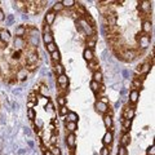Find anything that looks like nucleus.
Segmentation results:
<instances>
[{
    "mask_svg": "<svg viewBox=\"0 0 155 155\" xmlns=\"http://www.w3.org/2000/svg\"><path fill=\"white\" fill-rule=\"evenodd\" d=\"M104 123H105V125H106V128H109V129L113 128V118H111V116L105 115V116H104Z\"/></svg>",
    "mask_w": 155,
    "mask_h": 155,
    "instance_id": "26",
    "label": "nucleus"
},
{
    "mask_svg": "<svg viewBox=\"0 0 155 155\" xmlns=\"http://www.w3.org/2000/svg\"><path fill=\"white\" fill-rule=\"evenodd\" d=\"M54 71L57 72L58 75H62V74H64V66H62L60 62H58V64L54 65Z\"/></svg>",
    "mask_w": 155,
    "mask_h": 155,
    "instance_id": "36",
    "label": "nucleus"
},
{
    "mask_svg": "<svg viewBox=\"0 0 155 155\" xmlns=\"http://www.w3.org/2000/svg\"><path fill=\"white\" fill-rule=\"evenodd\" d=\"M102 141H104L105 145H111V142H113V133H111V132H106Z\"/></svg>",
    "mask_w": 155,
    "mask_h": 155,
    "instance_id": "25",
    "label": "nucleus"
},
{
    "mask_svg": "<svg viewBox=\"0 0 155 155\" xmlns=\"http://www.w3.org/2000/svg\"><path fill=\"white\" fill-rule=\"evenodd\" d=\"M45 109H47L48 111H53V110H54V106H53L52 102H48V104L45 105Z\"/></svg>",
    "mask_w": 155,
    "mask_h": 155,
    "instance_id": "47",
    "label": "nucleus"
},
{
    "mask_svg": "<svg viewBox=\"0 0 155 155\" xmlns=\"http://www.w3.org/2000/svg\"><path fill=\"white\" fill-rule=\"evenodd\" d=\"M69 114V109L66 107V106H62V107H60V115H67Z\"/></svg>",
    "mask_w": 155,
    "mask_h": 155,
    "instance_id": "44",
    "label": "nucleus"
},
{
    "mask_svg": "<svg viewBox=\"0 0 155 155\" xmlns=\"http://www.w3.org/2000/svg\"><path fill=\"white\" fill-rule=\"evenodd\" d=\"M118 155H128V151H127V147H124L120 145L119 149H118Z\"/></svg>",
    "mask_w": 155,
    "mask_h": 155,
    "instance_id": "40",
    "label": "nucleus"
},
{
    "mask_svg": "<svg viewBox=\"0 0 155 155\" xmlns=\"http://www.w3.org/2000/svg\"><path fill=\"white\" fill-rule=\"evenodd\" d=\"M75 8H76V12H78V16H85V13H87V11H85V8H84V5H81V4H75Z\"/></svg>",
    "mask_w": 155,
    "mask_h": 155,
    "instance_id": "24",
    "label": "nucleus"
},
{
    "mask_svg": "<svg viewBox=\"0 0 155 155\" xmlns=\"http://www.w3.org/2000/svg\"><path fill=\"white\" fill-rule=\"evenodd\" d=\"M4 19H5V14H4V12L0 9V22H3Z\"/></svg>",
    "mask_w": 155,
    "mask_h": 155,
    "instance_id": "50",
    "label": "nucleus"
},
{
    "mask_svg": "<svg viewBox=\"0 0 155 155\" xmlns=\"http://www.w3.org/2000/svg\"><path fill=\"white\" fill-rule=\"evenodd\" d=\"M151 30H153V23L150 21H143V23H142V31L145 34H150V32H151Z\"/></svg>",
    "mask_w": 155,
    "mask_h": 155,
    "instance_id": "15",
    "label": "nucleus"
},
{
    "mask_svg": "<svg viewBox=\"0 0 155 155\" xmlns=\"http://www.w3.org/2000/svg\"><path fill=\"white\" fill-rule=\"evenodd\" d=\"M100 85H101V84H98V83H96V81H93V80H92V81H91V84H89V87H91V89H92V91H93V92H94V93H97V92H98V91H100Z\"/></svg>",
    "mask_w": 155,
    "mask_h": 155,
    "instance_id": "35",
    "label": "nucleus"
},
{
    "mask_svg": "<svg viewBox=\"0 0 155 155\" xmlns=\"http://www.w3.org/2000/svg\"><path fill=\"white\" fill-rule=\"evenodd\" d=\"M129 143H130V134H129V133H125V134H123L122 141H120V145L125 147V146H128Z\"/></svg>",
    "mask_w": 155,
    "mask_h": 155,
    "instance_id": "20",
    "label": "nucleus"
},
{
    "mask_svg": "<svg viewBox=\"0 0 155 155\" xmlns=\"http://www.w3.org/2000/svg\"><path fill=\"white\" fill-rule=\"evenodd\" d=\"M43 40H44L45 45H47V44H49V43H52V41H53V35H52V32H49V34H44V35H43Z\"/></svg>",
    "mask_w": 155,
    "mask_h": 155,
    "instance_id": "28",
    "label": "nucleus"
},
{
    "mask_svg": "<svg viewBox=\"0 0 155 155\" xmlns=\"http://www.w3.org/2000/svg\"><path fill=\"white\" fill-rule=\"evenodd\" d=\"M118 56L122 58V60H124V61H133L134 58L137 57V52L133 51V49H125V51H123Z\"/></svg>",
    "mask_w": 155,
    "mask_h": 155,
    "instance_id": "2",
    "label": "nucleus"
},
{
    "mask_svg": "<svg viewBox=\"0 0 155 155\" xmlns=\"http://www.w3.org/2000/svg\"><path fill=\"white\" fill-rule=\"evenodd\" d=\"M83 57H84V60H85L87 62H91V61L94 58L93 51H91V49H88V48H85L84 52H83Z\"/></svg>",
    "mask_w": 155,
    "mask_h": 155,
    "instance_id": "11",
    "label": "nucleus"
},
{
    "mask_svg": "<svg viewBox=\"0 0 155 155\" xmlns=\"http://www.w3.org/2000/svg\"><path fill=\"white\" fill-rule=\"evenodd\" d=\"M78 22H79L80 28H81V30H83L88 36H93L94 34H96V28H94V27H92L91 25H88V23L84 21V18H83V17H80L79 19H78Z\"/></svg>",
    "mask_w": 155,
    "mask_h": 155,
    "instance_id": "1",
    "label": "nucleus"
},
{
    "mask_svg": "<svg viewBox=\"0 0 155 155\" xmlns=\"http://www.w3.org/2000/svg\"><path fill=\"white\" fill-rule=\"evenodd\" d=\"M45 48H47V51L49 52V53H53V52L57 51V45H56L54 41H52V43H49V44H47Z\"/></svg>",
    "mask_w": 155,
    "mask_h": 155,
    "instance_id": "32",
    "label": "nucleus"
},
{
    "mask_svg": "<svg viewBox=\"0 0 155 155\" xmlns=\"http://www.w3.org/2000/svg\"><path fill=\"white\" fill-rule=\"evenodd\" d=\"M130 124H132V120L130 119H123V129L124 130H127L130 127Z\"/></svg>",
    "mask_w": 155,
    "mask_h": 155,
    "instance_id": "39",
    "label": "nucleus"
},
{
    "mask_svg": "<svg viewBox=\"0 0 155 155\" xmlns=\"http://www.w3.org/2000/svg\"><path fill=\"white\" fill-rule=\"evenodd\" d=\"M38 92L40 93V96L49 98V91H48V87H47V85H40V88H39Z\"/></svg>",
    "mask_w": 155,
    "mask_h": 155,
    "instance_id": "22",
    "label": "nucleus"
},
{
    "mask_svg": "<svg viewBox=\"0 0 155 155\" xmlns=\"http://www.w3.org/2000/svg\"><path fill=\"white\" fill-rule=\"evenodd\" d=\"M36 61H38V54L35 52H31L30 54L27 56V65H34V64H36Z\"/></svg>",
    "mask_w": 155,
    "mask_h": 155,
    "instance_id": "16",
    "label": "nucleus"
},
{
    "mask_svg": "<svg viewBox=\"0 0 155 155\" xmlns=\"http://www.w3.org/2000/svg\"><path fill=\"white\" fill-rule=\"evenodd\" d=\"M51 142H52V143H56V142H57V136L52 134V137H51Z\"/></svg>",
    "mask_w": 155,
    "mask_h": 155,
    "instance_id": "53",
    "label": "nucleus"
},
{
    "mask_svg": "<svg viewBox=\"0 0 155 155\" xmlns=\"http://www.w3.org/2000/svg\"><path fill=\"white\" fill-rule=\"evenodd\" d=\"M150 69H151V66H150V64H149V62H146V64L141 65V69H140V74H142L143 76H146V75L149 74Z\"/></svg>",
    "mask_w": 155,
    "mask_h": 155,
    "instance_id": "19",
    "label": "nucleus"
},
{
    "mask_svg": "<svg viewBox=\"0 0 155 155\" xmlns=\"http://www.w3.org/2000/svg\"><path fill=\"white\" fill-rule=\"evenodd\" d=\"M25 34H26V28L23 26H17L16 28H14V35H16L17 38H22Z\"/></svg>",
    "mask_w": 155,
    "mask_h": 155,
    "instance_id": "17",
    "label": "nucleus"
},
{
    "mask_svg": "<svg viewBox=\"0 0 155 155\" xmlns=\"http://www.w3.org/2000/svg\"><path fill=\"white\" fill-rule=\"evenodd\" d=\"M26 76H27V70L25 69V67H21V69H18L16 71V78L18 80H23Z\"/></svg>",
    "mask_w": 155,
    "mask_h": 155,
    "instance_id": "10",
    "label": "nucleus"
},
{
    "mask_svg": "<svg viewBox=\"0 0 155 155\" xmlns=\"http://www.w3.org/2000/svg\"><path fill=\"white\" fill-rule=\"evenodd\" d=\"M9 40H11V32L8 30H5V28H2V30H0V41H3L7 44Z\"/></svg>",
    "mask_w": 155,
    "mask_h": 155,
    "instance_id": "4",
    "label": "nucleus"
},
{
    "mask_svg": "<svg viewBox=\"0 0 155 155\" xmlns=\"http://www.w3.org/2000/svg\"><path fill=\"white\" fill-rule=\"evenodd\" d=\"M35 125H36V129H41V127H43V122L40 119H35Z\"/></svg>",
    "mask_w": 155,
    "mask_h": 155,
    "instance_id": "46",
    "label": "nucleus"
},
{
    "mask_svg": "<svg viewBox=\"0 0 155 155\" xmlns=\"http://www.w3.org/2000/svg\"><path fill=\"white\" fill-rule=\"evenodd\" d=\"M102 80H104L102 72H101V71L93 72V81H96V83H98V84H102Z\"/></svg>",
    "mask_w": 155,
    "mask_h": 155,
    "instance_id": "18",
    "label": "nucleus"
},
{
    "mask_svg": "<svg viewBox=\"0 0 155 155\" xmlns=\"http://www.w3.org/2000/svg\"><path fill=\"white\" fill-rule=\"evenodd\" d=\"M132 87L134 89H137V88H141L142 87V80H138L137 78H136V79L133 80V83H132Z\"/></svg>",
    "mask_w": 155,
    "mask_h": 155,
    "instance_id": "37",
    "label": "nucleus"
},
{
    "mask_svg": "<svg viewBox=\"0 0 155 155\" xmlns=\"http://www.w3.org/2000/svg\"><path fill=\"white\" fill-rule=\"evenodd\" d=\"M51 57H52V60L54 61V64H58L60 60H61V54H60V52H58V51L51 53Z\"/></svg>",
    "mask_w": 155,
    "mask_h": 155,
    "instance_id": "30",
    "label": "nucleus"
},
{
    "mask_svg": "<svg viewBox=\"0 0 155 155\" xmlns=\"http://www.w3.org/2000/svg\"><path fill=\"white\" fill-rule=\"evenodd\" d=\"M57 102H58V105L61 106H65L66 105V97L65 96H58V98H57Z\"/></svg>",
    "mask_w": 155,
    "mask_h": 155,
    "instance_id": "38",
    "label": "nucleus"
},
{
    "mask_svg": "<svg viewBox=\"0 0 155 155\" xmlns=\"http://www.w3.org/2000/svg\"><path fill=\"white\" fill-rule=\"evenodd\" d=\"M13 47L16 48L17 51H21L23 47H25V40H23V38H17L13 40Z\"/></svg>",
    "mask_w": 155,
    "mask_h": 155,
    "instance_id": "7",
    "label": "nucleus"
},
{
    "mask_svg": "<svg viewBox=\"0 0 155 155\" xmlns=\"http://www.w3.org/2000/svg\"><path fill=\"white\" fill-rule=\"evenodd\" d=\"M140 7L138 9L140 11H142L145 13H149L150 12V9H151V5H150V2H140Z\"/></svg>",
    "mask_w": 155,
    "mask_h": 155,
    "instance_id": "12",
    "label": "nucleus"
},
{
    "mask_svg": "<svg viewBox=\"0 0 155 155\" xmlns=\"http://www.w3.org/2000/svg\"><path fill=\"white\" fill-rule=\"evenodd\" d=\"M35 67H36V65H27V67H26V70H30V71H34V70H35Z\"/></svg>",
    "mask_w": 155,
    "mask_h": 155,
    "instance_id": "51",
    "label": "nucleus"
},
{
    "mask_svg": "<svg viewBox=\"0 0 155 155\" xmlns=\"http://www.w3.org/2000/svg\"><path fill=\"white\" fill-rule=\"evenodd\" d=\"M43 32H44V34H49V32H51V26L45 25V26H44V30H43Z\"/></svg>",
    "mask_w": 155,
    "mask_h": 155,
    "instance_id": "49",
    "label": "nucleus"
},
{
    "mask_svg": "<svg viewBox=\"0 0 155 155\" xmlns=\"http://www.w3.org/2000/svg\"><path fill=\"white\" fill-rule=\"evenodd\" d=\"M87 47H88V49H91V51L96 47V38H94V35H93L92 39H88V40H87Z\"/></svg>",
    "mask_w": 155,
    "mask_h": 155,
    "instance_id": "31",
    "label": "nucleus"
},
{
    "mask_svg": "<svg viewBox=\"0 0 155 155\" xmlns=\"http://www.w3.org/2000/svg\"><path fill=\"white\" fill-rule=\"evenodd\" d=\"M128 98H129V102L130 104H136L138 101V98H140V92L137 89H132V91L129 92Z\"/></svg>",
    "mask_w": 155,
    "mask_h": 155,
    "instance_id": "6",
    "label": "nucleus"
},
{
    "mask_svg": "<svg viewBox=\"0 0 155 155\" xmlns=\"http://www.w3.org/2000/svg\"><path fill=\"white\" fill-rule=\"evenodd\" d=\"M96 110L98 111V113H101V114H105V113H107L109 106L106 104H104V102H101V101H97L96 102Z\"/></svg>",
    "mask_w": 155,
    "mask_h": 155,
    "instance_id": "8",
    "label": "nucleus"
},
{
    "mask_svg": "<svg viewBox=\"0 0 155 155\" xmlns=\"http://www.w3.org/2000/svg\"><path fill=\"white\" fill-rule=\"evenodd\" d=\"M134 118V109L133 107H125L124 109V119H130Z\"/></svg>",
    "mask_w": 155,
    "mask_h": 155,
    "instance_id": "13",
    "label": "nucleus"
},
{
    "mask_svg": "<svg viewBox=\"0 0 155 155\" xmlns=\"http://www.w3.org/2000/svg\"><path fill=\"white\" fill-rule=\"evenodd\" d=\"M27 118L28 119H35V110H34V109H28L27 110Z\"/></svg>",
    "mask_w": 155,
    "mask_h": 155,
    "instance_id": "42",
    "label": "nucleus"
},
{
    "mask_svg": "<svg viewBox=\"0 0 155 155\" xmlns=\"http://www.w3.org/2000/svg\"><path fill=\"white\" fill-rule=\"evenodd\" d=\"M41 150H43V153H44V155H52V153L49 151V150H47L45 147H41Z\"/></svg>",
    "mask_w": 155,
    "mask_h": 155,
    "instance_id": "52",
    "label": "nucleus"
},
{
    "mask_svg": "<svg viewBox=\"0 0 155 155\" xmlns=\"http://www.w3.org/2000/svg\"><path fill=\"white\" fill-rule=\"evenodd\" d=\"M76 129H78V125H76V123H72V122H66V130H69L70 133H74Z\"/></svg>",
    "mask_w": 155,
    "mask_h": 155,
    "instance_id": "23",
    "label": "nucleus"
},
{
    "mask_svg": "<svg viewBox=\"0 0 155 155\" xmlns=\"http://www.w3.org/2000/svg\"><path fill=\"white\" fill-rule=\"evenodd\" d=\"M28 40H30V43H31L32 47H36V45L39 44V35H30Z\"/></svg>",
    "mask_w": 155,
    "mask_h": 155,
    "instance_id": "29",
    "label": "nucleus"
},
{
    "mask_svg": "<svg viewBox=\"0 0 155 155\" xmlns=\"http://www.w3.org/2000/svg\"><path fill=\"white\" fill-rule=\"evenodd\" d=\"M137 41H138V45L140 48H142V49H146V48L150 45V38L147 35H141L137 38Z\"/></svg>",
    "mask_w": 155,
    "mask_h": 155,
    "instance_id": "3",
    "label": "nucleus"
},
{
    "mask_svg": "<svg viewBox=\"0 0 155 155\" xmlns=\"http://www.w3.org/2000/svg\"><path fill=\"white\" fill-rule=\"evenodd\" d=\"M88 67H89L91 70H93L94 72H96V71H100V70H98V69H100V66H98V61L94 60V58H93V60H92L91 62H88Z\"/></svg>",
    "mask_w": 155,
    "mask_h": 155,
    "instance_id": "21",
    "label": "nucleus"
},
{
    "mask_svg": "<svg viewBox=\"0 0 155 155\" xmlns=\"http://www.w3.org/2000/svg\"><path fill=\"white\" fill-rule=\"evenodd\" d=\"M146 154H147V155H155V146H154V145H151V146L147 147Z\"/></svg>",
    "mask_w": 155,
    "mask_h": 155,
    "instance_id": "45",
    "label": "nucleus"
},
{
    "mask_svg": "<svg viewBox=\"0 0 155 155\" xmlns=\"http://www.w3.org/2000/svg\"><path fill=\"white\" fill-rule=\"evenodd\" d=\"M61 3H62V5H64V8H71L76 4L74 0H64V2H61Z\"/></svg>",
    "mask_w": 155,
    "mask_h": 155,
    "instance_id": "34",
    "label": "nucleus"
},
{
    "mask_svg": "<svg viewBox=\"0 0 155 155\" xmlns=\"http://www.w3.org/2000/svg\"><path fill=\"white\" fill-rule=\"evenodd\" d=\"M54 19H56V13L54 12H52V11L47 12V14H45V25L51 26L52 23L54 22Z\"/></svg>",
    "mask_w": 155,
    "mask_h": 155,
    "instance_id": "9",
    "label": "nucleus"
},
{
    "mask_svg": "<svg viewBox=\"0 0 155 155\" xmlns=\"http://www.w3.org/2000/svg\"><path fill=\"white\" fill-rule=\"evenodd\" d=\"M78 119H79V116H78L76 113H74V111H69V114H67V120H69V122L76 123Z\"/></svg>",
    "mask_w": 155,
    "mask_h": 155,
    "instance_id": "27",
    "label": "nucleus"
},
{
    "mask_svg": "<svg viewBox=\"0 0 155 155\" xmlns=\"http://www.w3.org/2000/svg\"><path fill=\"white\" fill-rule=\"evenodd\" d=\"M21 54H22V52H21V51L14 52V53H13V58H17V60H18V58H21Z\"/></svg>",
    "mask_w": 155,
    "mask_h": 155,
    "instance_id": "48",
    "label": "nucleus"
},
{
    "mask_svg": "<svg viewBox=\"0 0 155 155\" xmlns=\"http://www.w3.org/2000/svg\"><path fill=\"white\" fill-rule=\"evenodd\" d=\"M49 151L52 153V155H61V150H60V147H58V146H53Z\"/></svg>",
    "mask_w": 155,
    "mask_h": 155,
    "instance_id": "41",
    "label": "nucleus"
},
{
    "mask_svg": "<svg viewBox=\"0 0 155 155\" xmlns=\"http://www.w3.org/2000/svg\"><path fill=\"white\" fill-rule=\"evenodd\" d=\"M66 145L69 147H75V145H76V137H75V134L74 133H69L66 136Z\"/></svg>",
    "mask_w": 155,
    "mask_h": 155,
    "instance_id": "5",
    "label": "nucleus"
},
{
    "mask_svg": "<svg viewBox=\"0 0 155 155\" xmlns=\"http://www.w3.org/2000/svg\"><path fill=\"white\" fill-rule=\"evenodd\" d=\"M62 9H64V5H62V3H61V2H58V3H54V4H53L52 12H61Z\"/></svg>",
    "mask_w": 155,
    "mask_h": 155,
    "instance_id": "33",
    "label": "nucleus"
},
{
    "mask_svg": "<svg viewBox=\"0 0 155 155\" xmlns=\"http://www.w3.org/2000/svg\"><path fill=\"white\" fill-rule=\"evenodd\" d=\"M124 87H125V89H127L128 87H129V83H128V80H125V81H124Z\"/></svg>",
    "mask_w": 155,
    "mask_h": 155,
    "instance_id": "55",
    "label": "nucleus"
},
{
    "mask_svg": "<svg viewBox=\"0 0 155 155\" xmlns=\"http://www.w3.org/2000/svg\"><path fill=\"white\" fill-rule=\"evenodd\" d=\"M100 154H101V155H110V147L104 146L102 149L100 150Z\"/></svg>",
    "mask_w": 155,
    "mask_h": 155,
    "instance_id": "43",
    "label": "nucleus"
},
{
    "mask_svg": "<svg viewBox=\"0 0 155 155\" xmlns=\"http://www.w3.org/2000/svg\"><path fill=\"white\" fill-rule=\"evenodd\" d=\"M0 75H2V70H0Z\"/></svg>",
    "mask_w": 155,
    "mask_h": 155,
    "instance_id": "57",
    "label": "nucleus"
},
{
    "mask_svg": "<svg viewBox=\"0 0 155 155\" xmlns=\"http://www.w3.org/2000/svg\"><path fill=\"white\" fill-rule=\"evenodd\" d=\"M8 22H9V23H12V22H13V17H12V16H9V18H8Z\"/></svg>",
    "mask_w": 155,
    "mask_h": 155,
    "instance_id": "56",
    "label": "nucleus"
},
{
    "mask_svg": "<svg viewBox=\"0 0 155 155\" xmlns=\"http://www.w3.org/2000/svg\"><path fill=\"white\" fill-rule=\"evenodd\" d=\"M34 105H35V104H34V102H30V101H28V102H27V109H34Z\"/></svg>",
    "mask_w": 155,
    "mask_h": 155,
    "instance_id": "54",
    "label": "nucleus"
},
{
    "mask_svg": "<svg viewBox=\"0 0 155 155\" xmlns=\"http://www.w3.org/2000/svg\"><path fill=\"white\" fill-rule=\"evenodd\" d=\"M57 83L60 84L61 87H65V85L69 84V78H67L65 74L58 75V78H57Z\"/></svg>",
    "mask_w": 155,
    "mask_h": 155,
    "instance_id": "14",
    "label": "nucleus"
}]
</instances>
